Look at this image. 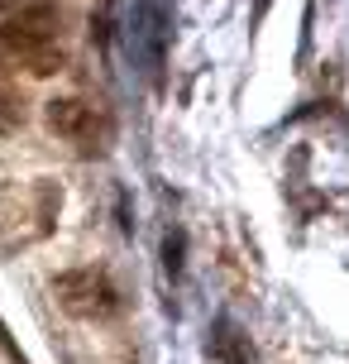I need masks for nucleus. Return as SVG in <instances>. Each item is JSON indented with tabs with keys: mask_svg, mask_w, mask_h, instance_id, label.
I'll use <instances>...</instances> for the list:
<instances>
[{
	"mask_svg": "<svg viewBox=\"0 0 349 364\" xmlns=\"http://www.w3.org/2000/svg\"><path fill=\"white\" fill-rule=\"evenodd\" d=\"M0 58L34 77H53L67 68L62 10L53 0H0Z\"/></svg>",
	"mask_w": 349,
	"mask_h": 364,
	"instance_id": "obj_1",
	"label": "nucleus"
},
{
	"mask_svg": "<svg viewBox=\"0 0 349 364\" xmlns=\"http://www.w3.org/2000/svg\"><path fill=\"white\" fill-rule=\"evenodd\" d=\"M53 292H57V307L72 311L77 321H111L120 311V288L111 283V273H101V269L57 273Z\"/></svg>",
	"mask_w": 349,
	"mask_h": 364,
	"instance_id": "obj_2",
	"label": "nucleus"
},
{
	"mask_svg": "<svg viewBox=\"0 0 349 364\" xmlns=\"http://www.w3.org/2000/svg\"><path fill=\"white\" fill-rule=\"evenodd\" d=\"M48 129L53 134H62V139H72L77 149H101V139L111 134V125H106V115L96 106H87V101H77V96H57V101H48Z\"/></svg>",
	"mask_w": 349,
	"mask_h": 364,
	"instance_id": "obj_3",
	"label": "nucleus"
},
{
	"mask_svg": "<svg viewBox=\"0 0 349 364\" xmlns=\"http://www.w3.org/2000/svg\"><path fill=\"white\" fill-rule=\"evenodd\" d=\"M24 125V101H19V87L10 82L5 63H0V134H15Z\"/></svg>",
	"mask_w": 349,
	"mask_h": 364,
	"instance_id": "obj_4",
	"label": "nucleus"
},
{
	"mask_svg": "<svg viewBox=\"0 0 349 364\" xmlns=\"http://www.w3.org/2000/svg\"><path fill=\"white\" fill-rule=\"evenodd\" d=\"M211 346H216V355H225L230 364H249V360H254V350L239 341V331L230 326V321H221V326H216V341H211Z\"/></svg>",
	"mask_w": 349,
	"mask_h": 364,
	"instance_id": "obj_5",
	"label": "nucleus"
}]
</instances>
